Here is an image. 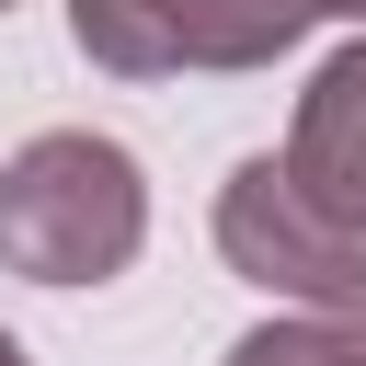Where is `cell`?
Here are the masks:
<instances>
[{"label": "cell", "mask_w": 366, "mask_h": 366, "mask_svg": "<svg viewBox=\"0 0 366 366\" xmlns=\"http://www.w3.org/2000/svg\"><path fill=\"white\" fill-rule=\"evenodd\" d=\"M149 240V183L114 137L92 126H57L34 149L0 160V263L34 274V286H103L126 274Z\"/></svg>", "instance_id": "1"}, {"label": "cell", "mask_w": 366, "mask_h": 366, "mask_svg": "<svg viewBox=\"0 0 366 366\" xmlns=\"http://www.w3.org/2000/svg\"><path fill=\"white\" fill-rule=\"evenodd\" d=\"M320 11L309 0H69V34L114 80H172V69H274Z\"/></svg>", "instance_id": "2"}, {"label": "cell", "mask_w": 366, "mask_h": 366, "mask_svg": "<svg viewBox=\"0 0 366 366\" xmlns=\"http://www.w3.org/2000/svg\"><path fill=\"white\" fill-rule=\"evenodd\" d=\"M217 252H229V274H252L263 297H297V309L366 297V240L343 217H320L286 160H240L217 183Z\"/></svg>", "instance_id": "3"}, {"label": "cell", "mask_w": 366, "mask_h": 366, "mask_svg": "<svg viewBox=\"0 0 366 366\" xmlns=\"http://www.w3.org/2000/svg\"><path fill=\"white\" fill-rule=\"evenodd\" d=\"M286 172H297V194H309L320 217H343V229L366 240V34L309 69L297 126H286Z\"/></svg>", "instance_id": "4"}, {"label": "cell", "mask_w": 366, "mask_h": 366, "mask_svg": "<svg viewBox=\"0 0 366 366\" xmlns=\"http://www.w3.org/2000/svg\"><path fill=\"white\" fill-rule=\"evenodd\" d=\"M229 366H355V355H343L332 320H263V332L229 343Z\"/></svg>", "instance_id": "5"}, {"label": "cell", "mask_w": 366, "mask_h": 366, "mask_svg": "<svg viewBox=\"0 0 366 366\" xmlns=\"http://www.w3.org/2000/svg\"><path fill=\"white\" fill-rule=\"evenodd\" d=\"M320 320H332V332H343V355L366 366V297H343V309H320Z\"/></svg>", "instance_id": "6"}, {"label": "cell", "mask_w": 366, "mask_h": 366, "mask_svg": "<svg viewBox=\"0 0 366 366\" xmlns=\"http://www.w3.org/2000/svg\"><path fill=\"white\" fill-rule=\"evenodd\" d=\"M309 11H343V23H366V0H309Z\"/></svg>", "instance_id": "7"}, {"label": "cell", "mask_w": 366, "mask_h": 366, "mask_svg": "<svg viewBox=\"0 0 366 366\" xmlns=\"http://www.w3.org/2000/svg\"><path fill=\"white\" fill-rule=\"evenodd\" d=\"M0 366H34V355H23V343H11V332H0Z\"/></svg>", "instance_id": "8"}, {"label": "cell", "mask_w": 366, "mask_h": 366, "mask_svg": "<svg viewBox=\"0 0 366 366\" xmlns=\"http://www.w3.org/2000/svg\"><path fill=\"white\" fill-rule=\"evenodd\" d=\"M0 11H11V0H0Z\"/></svg>", "instance_id": "9"}]
</instances>
